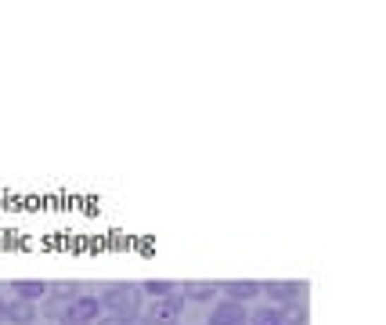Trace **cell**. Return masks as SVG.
I'll return each mask as SVG.
<instances>
[{
    "label": "cell",
    "instance_id": "1",
    "mask_svg": "<svg viewBox=\"0 0 386 325\" xmlns=\"http://www.w3.org/2000/svg\"><path fill=\"white\" fill-rule=\"evenodd\" d=\"M102 307H109L116 318H138L141 311V285L134 282H112L102 297Z\"/></svg>",
    "mask_w": 386,
    "mask_h": 325
},
{
    "label": "cell",
    "instance_id": "2",
    "mask_svg": "<svg viewBox=\"0 0 386 325\" xmlns=\"http://www.w3.org/2000/svg\"><path fill=\"white\" fill-rule=\"evenodd\" d=\"M98 311H102L98 297H76L66 311H61L58 325H94V321H98Z\"/></svg>",
    "mask_w": 386,
    "mask_h": 325
},
{
    "label": "cell",
    "instance_id": "3",
    "mask_svg": "<svg viewBox=\"0 0 386 325\" xmlns=\"http://www.w3.org/2000/svg\"><path fill=\"white\" fill-rule=\"evenodd\" d=\"M181 311H184V297H163V300H155L152 304V311H148V325H177V318H181Z\"/></svg>",
    "mask_w": 386,
    "mask_h": 325
},
{
    "label": "cell",
    "instance_id": "4",
    "mask_svg": "<svg viewBox=\"0 0 386 325\" xmlns=\"http://www.w3.org/2000/svg\"><path fill=\"white\" fill-rule=\"evenodd\" d=\"M206 325H249V314H246V307L239 300H220Z\"/></svg>",
    "mask_w": 386,
    "mask_h": 325
},
{
    "label": "cell",
    "instance_id": "5",
    "mask_svg": "<svg viewBox=\"0 0 386 325\" xmlns=\"http://www.w3.org/2000/svg\"><path fill=\"white\" fill-rule=\"evenodd\" d=\"M260 292H267L275 307H289L303 297V285L300 282H267V285H260Z\"/></svg>",
    "mask_w": 386,
    "mask_h": 325
},
{
    "label": "cell",
    "instance_id": "6",
    "mask_svg": "<svg viewBox=\"0 0 386 325\" xmlns=\"http://www.w3.org/2000/svg\"><path fill=\"white\" fill-rule=\"evenodd\" d=\"M217 289L228 292V300H239V304L260 297V282H249V278H242V282H239V278H235V282H220Z\"/></svg>",
    "mask_w": 386,
    "mask_h": 325
},
{
    "label": "cell",
    "instance_id": "7",
    "mask_svg": "<svg viewBox=\"0 0 386 325\" xmlns=\"http://www.w3.org/2000/svg\"><path fill=\"white\" fill-rule=\"evenodd\" d=\"M4 321H11V325H33L37 321V307L29 304V300H11V304H4Z\"/></svg>",
    "mask_w": 386,
    "mask_h": 325
},
{
    "label": "cell",
    "instance_id": "8",
    "mask_svg": "<svg viewBox=\"0 0 386 325\" xmlns=\"http://www.w3.org/2000/svg\"><path fill=\"white\" fill-rule=\"evenodd\" d=\"M11 292H15L18 300H29V304H33L37 297H44V292H47V282H37V278H22V282H15V285H11Z\"/></svg>",
    "mask_w": 386,
    "mask_h": 325
},
{
    "label": "cell",
    "instance_id": "9",
    "mask_svg": "<svg viewBox=\"0 0 386 325\" xmlns=\"http://www.w3.org/2000/svg\"><path fill=\"white\" fill-rule=\"evenodd\" d=\"M181 297L184 300H213L217 297V282H184Z\"/></svg>",
    "mask_w": 386,
    "mask_h": 325
},
{
    "label": "cell",
    "instance_id": "10",
    "mask_svg": "<svg viewBox=\"0 0 386 325\" xmlns=\"http://www.w3.org/2000/svg\"><path fill=\"white\" fill-rule=\"evenodd\" d=\"M249 325H285V314L282 307H260V311H253Z\"/></svg>",
    "mask_w": 386,
    "mask_h": 325
},
{
    "label": "cell",
    "instance_id": "11",
    "mask_svg": "<svg viewBox=\"0 0 386 325\" xmlns=\"http://www.w3.org/2000/svg\"><path fill=\"white\" fill-rule=\"evenodd\" d=\"M47 292H54V300L73 304V300L80 297V282H51V285H47Z\"/></svg>",
    "mask_w": 386,
    "mask_h": 325
},
{
    "label": "cell",
    "instance_id": "12",
    "mask_svg": "<svg viewBox=\"0 0 386 325\" xmlns=\"http://www.w3.org/2000/svg\"><path fill=\"white\" fill-rule=\"evenodd\" d=\"M141 292H148V297H155V300H163V297H174L177 292V282H163V278H152V282H145L141 285Z\"/></svg>",
    "mask_w": 386,
    "mask_h": 325
},
{
    "label": "cell",
    "instance_id": "13",
    "mask_svg": "<svg viewBox=\"0 0 386 325\" xmlns=\"http://www.w3.org/2000/svg\"><path fill=\"white\" fill-rule=\"evenodd\" d=\"M94 325H148L145 318H116V314H109V318H98Z\"/></svg>",
    "mask_w": 386,
    "mask_h": 325
},
{
    "label": "cell",
    "instance_id": "14",
    "mask_svg": "<svg viewBox=\"0 0 386 325\" xmlns=\"http://www.w3.org/2000/svg\"><path fill=\"white\" fill-rule=\"evenodd\" d=\"M66 307H69L66 300H54V297L47 300V314H51V318H61V311H66Z\"/></svg>",
    "mask_w": 386,
    "mask_h": 325
},
{
    "label": "cell",
    "instance_id": "15",
    "mask_svg": "<svg viewBox=\"0 0 386 325\" xmlns=\"http://www.w3.org/2000/svg\"><path fill=\"white\" fill-rule=\"evenodd\" d=\"M0 325H4V300H0Z\"/></svg>",
    "mask_w": 386,
    "mask_h": 325
}]
</instances>
